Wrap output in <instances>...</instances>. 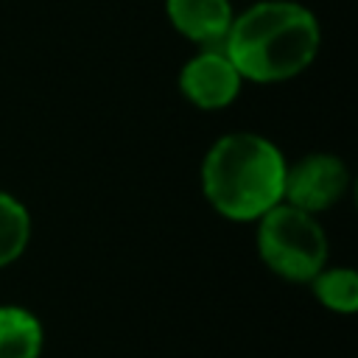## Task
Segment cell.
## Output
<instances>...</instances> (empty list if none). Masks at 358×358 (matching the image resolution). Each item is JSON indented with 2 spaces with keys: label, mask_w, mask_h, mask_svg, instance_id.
I'll return each instance as SVG.
<instances>
[{
  "label": "cell",
  "mask_w": 358,
  "mask_h": 358,
  "mask_svg": "<svg viewBox=\"0 0 358 358\" xmlns=\"http://www.w3.org/2000/svg\"><path fill=\"white\" fill-rule=\"evenodd\" d=\"M171 28L196 48H221L235 20L232 0H165Z\"/></svg>",
  "instance_id": "8992f818"
},
{
  "label": "cell",
  "mask_w": 358,
  "mask_h": 358,
  "mask_svg": "<svg viewBox=\"0 0 358 358\" xmlns=\"http://www.w3.org/2000/svg\"><path fill=\"white\" fill-rule=\"evenodd\" d=\"M31 213L8 190H0V268L17 263L31 243Z\"/></svg>",
  "instance_id": "9c48e42d"
},
{
  "label": "cell",
  "mask_w": 358,
  "mask_h": 358,
  "mask_svg": "<svg viewBox=\"0 0 358 358\" xmlns=\"http://www.w3.org/2000/svg\"><path fill=\"white\" fill-rule=\"evenodd\" d=\"M288 159L257 131H227L201 157V193L227 221L255 224L268 207L282 201Z\"/></svg>",
  "instance_id": "7a4b0ae2"
},
{
  "label": "cell",
  "mask_w": 358,
  "mask_h": 358,
  "mask_svg": "<svg viewBox=\"0 0 358 358\" xmlns=\"http://www.w3.org/2000/svg\"><path fill=\"white\" fill-rule=\"evenodd\" d=\"M316 302L330 313H355L358 308V271L352 266H322L308 280Z\"/></svg>",
  "instance_id": "ba28073f"
},
{
  "label": "cell",
  "mask_w": 358,
  "mask_h": 358,
  "mask_svg": "<svg viewBox=\"0 0 358 358\" xmlns=\"http://www.w3.org/2000/svg\"><path fill=\"white\" fill-rule=\"evenodd\" d=\"M179 92L201 112L227 109L246 84L224 48H199L176 76Z\"/></svg>",
  "instance_id": "5b68a950"
},
{
  "label": "cell",
  "mask_w": 358,
  "mask_h": 358,
  "mask_svg": "<svg viewBox=\"0 0 358 358\" xmlns=\"http://www.w3.org/2000/svg\"><path fill=\"white\" fill-rule=\"evenodd\" d=\"M249 84H282L302 76L322 48L316 14L296 0H257L235 11L221 45Z\"/></svg>",
  "instance_id": "6da1fadb"
},
{
  "label": "cell",
  "mask_w": 358,
  "mask_h": 358,
  "mask_svg": "<svg viewBox=\"0 0 358 358\" xmlns=\"http://www.w3.org/2000/svg\"><path fill=\"white\" fill-rule=\"evenodd\" d=\"M350 190V168L338 154L310 151L285 165L282 179V201L305 210L324 213L336 207Z\"/></svg>",
  "instance_id": "277c9868"
},
{
  "label": "cell",
  "mask_w": 358,
  "mask_h": 358,
  "mask_svg": "<svg viewBox=\"0 0 358 358\" xmlns=\"http://www.w3.org/2000/svg\"><path fill=\"white\" fill-rule=\"evenodd\" d=\"M45 327L22 305H0V358H42Z\"/></svg>",
  "instance_id": "52a82bcc"
},
{
  "label": "cell",
  "mask_w": 358,
  "mask_h": 358,
  "mask_svg": "<svg viewBox=\"0 0 358 358\" xmlns=\"http://www.w3.org/2000/svg\"><path fill=\"white\" fill-rule=\"evenodd\" d=\"M260 263L285 282H308L327 263V235L313 213L277 201L255 221Z\"/></svg>",
  "instance_id": "3957f363"
}]
</instances>
